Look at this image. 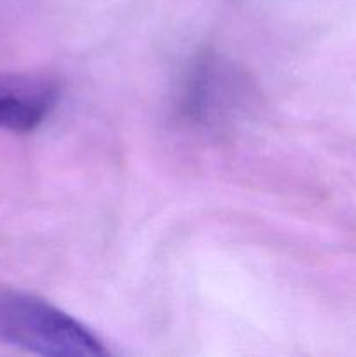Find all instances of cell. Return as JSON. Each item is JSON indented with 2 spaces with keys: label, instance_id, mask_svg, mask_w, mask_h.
I'll use <instances>...</instances> for the list:
<instances>
[{
  "label": "cell",
  "instance_id": "1",
  "mask_svg": "<svg viewBox=\"0 0 356 357\" xmlns=\"http://www.w3.org/2000/svg\"><path fill=\"white\" fill-rule=\"evenodd\" d=\"M0 340L47 357H101L107 349L86 326L30 293L0 291Z\"/></svg>",
  "mask_w": 356,
  "mask_h": 357
},
{
  "label": "cell",
  "instance_id": "2",
  "mask_svg": "<svg viewBox=\"0 0 356 357\" xmlns=\"http://www.w3.org/2000/svg\"><path fill=\"white\" fill-rule=\"evenodd\" d=\"M246 91L230 66L215 56H202L188 72L181 98V108L188 119L205 126H216L236 108Z\"/></svg>",
  "mask_w": 356,
  "mask_h": 357
},
{
  "label": "cell",
  "instance_id": "3",
  "mask_svg": "<svg viewBox=\"0 0 356 357\" xmlns=\"http://www.w3.org/2000/svg\"><path fill=\"white\" fill-rule=\"evenodd\" d=\"M58 98L51 79L31 73H0V129L34 131Z\"/></svg>",
  "mask_w": 356,
  "mask_h": 357
}]
</instances>
